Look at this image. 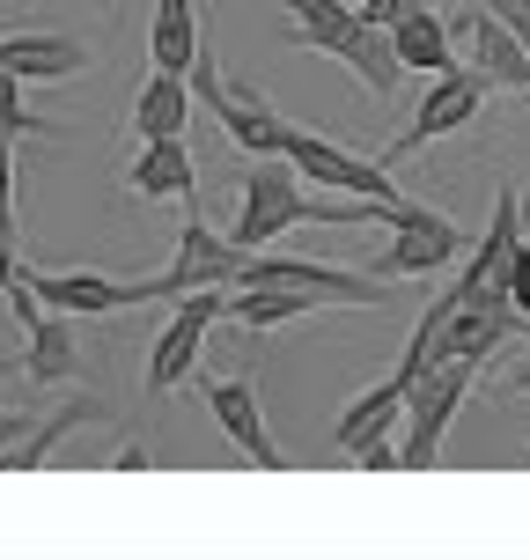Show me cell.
I'll use <instances>...</instances> for the list:
<instances>
[{"label":"cell","mask_w":530,"mask_h":560,"mask_svg":"<svg viewBox=\"0 0 530 560\" xmlns=\"http://www.w3.org/2000/svg\"><path fill=\"white\" fill-rule=\"evenodd\" d=\"M502 303L523 317V332H530V244H516V258H508V273H502Z\"/></svg>","instance_id":"603a6c76"},{"label":"cell","mask_w":530,"mask_h":560,"mask_svg":"<svg viewBox=\"0 0 530 560\" xmlns=\"http://www.w3.org/2000/svg\"><path fill=\"white\" fill-rule=\"evenodd\" d=\"M199 37H207V15H199L192 0H155V30H148L155 74H185L192 52H199Z\"/></svg>","instance_id":"44dd1931"},{"label":"cell","mask_w":530,"mask_h":560,"mask_svg":"<svg viewBox=\"0 0 530 560\" xmlns=\"http://www.w3.org/2000/svg\"><path fill=\"white\" fill-rule=\"evenodd\" d=\"M479 369L472 362H427L405 384V420H398V443H391V465H435V450H443L449 420H457V406L472 398Z\"/></svg>","instance_id":"277c9868"},{"label":"cell","mask_w":530,"mask_h":560,"mask_svg":"<svg viewBox=\"0 0 530 560\" xmlns=\"http://www.w3.org/2000/svg\"><path fill=\"white\" fill-rule=\"evenodd\" d=\"M384 37H391V59H398V74H449V67H457V45H449V23L435 15V8H405L398 23H384Z\"/></svg>","instance_id":"2e32d148"},{"label":"cell","mask_w":530,"mask_h":560,"mask_svg":"<svg viewBox=\"0 0 530 560\" xmlns=\"http://www.w3.org/2000/svg\"><path fill=\"white\" fill-rule=\"evenodd\" d=\"M280 163L295 170L309 192L376 199V222H391V229H420L427 214H443V207H420V199L391 192V170H384V163H362L354 148H339V140H317V133H303V126H287V140H280Z\"/></svg>","instance_id":"7a4b0ae2"},{"label":"cell","mask_w":530,"mask_h":560,"mask_svg":"<svg viewBox=\"0 0 530 560\" xmlns=\"http://www.w3.org/2000/svg\"><path fill=\"white\" fill-rule=\"evenodd\" d=\"M287 15H295V30H287V45L295 52H332L354 67V82L384 104V96H398V59H391V37L368 23V15H354L346 0H280Z\"/></svg>","instance_id":"3957f363"},{"label":"cell","mask_w":530,"mask_h":560,"mask_svg":"<svg viewBox=\"0 0 530 560\" xmlns=\"http://www.w3.org/2000/svg\"><path fill=\"white\" fill-rule=\"evenodd\" d=\"M236 288H303L317 303H384L376 273H346V266H317V258H273V252H251Z\"/></svg>","instance_id":"9c48e42d"},{"label":"cell","mask_w":530,"mask_h":560,"mask_svg":"<svg viewBox=\"0 0 530 560\" xmlns=\"http://www.w3.org/2000/svg\"><path fill=\"white\" fill-rule=\"evenodd\" d=\"M126 192L133 199H199V170L185 140H148L126 170Z\"/></svg>","instance_id":"ac0fdd59"},{"label":"cell","mask_w":530,"mask_h":560,"mask_svg":"<svg viewBox=\"0 0 530 560\" xmlns=\"http://www.w3.org/2000/svg\"><path fill=\"white\" fill-rule=\"evenodd\" d=\"M192 384H199V406L222 420V435L244 450V457H258L266 472L287 465L280 443H273V428H266V413H258V384H251V376H199V369H192Z\"/></svg>","instance_id":"8fae6325"},{"label":"cell","mask_w":530,"mask_h":560,"mask_svg":"<svg viewBox=\"0 0 530 560\" xmlns=\"http://www.w3.org/2000/svg\"><path fill=\"white\" fill-rule=\"evenodd\" d=\"M457 252H464V229L449 222V214H427L420 229H391V252L376 258V266H384V280H413V273H435V266H457Z\"/></svg>","instance_id":"9a60e30c"},{"label":"cell","mask_w":530,"mask_h":560,"mask_svg":"<svg viewBox=\"0 0 530 560\" xmlns=\"http://www.w3.org/2000/svg\"><path fill=\"white\" fill-rule=\"evenodd\" d=\"M185 118H192V89L185 74H148L133 96V140H185Z\"/></svg>","instance_id":"ffe728a7"},{"label":"cell","mask_w":530,"mask_h":560,"mask_svg":"<svg viewBox=\"0 0 530 560\" xmlns=\"http://www.w3.org/2000/svg\"><path fill=\"white\" fill-rule=\"evenodd\" d=\"M251 266V252H236L228 236L199 222V207L185 214V236H177V258H169V273L140 280V303H163V295H199V288H236V273Z\"/></svg>","instance_id":"52a82bcc"},{"label":"cell","mask_w":530,"mask_h":560,"mask_svg":"<svg viewBox=\"0 0 530 560\" xmlns=\"http://www.w3.org/2000/svg\"><path fill=\"white\" fill-rule=\"evenodd\" d=\"M37 310L52 317H111V310H140V288L126 280H104V273H23Z\"/></svg>","instance_id":"4fadbf2b"},{"label":"cell","mask_w":530,"mask_h":560,"mask_svg":"<svg viewBox=\"0 0 530 560\" xmlns=\"http://www.w3.org/2000/svg\"><path fill=\"white\" fill-rule=\"evenodd\" d=\"M457 30L472 37V74H479V82H486V89H516V96H530V52L516 45V37H508L502 15L472 8V15H464Z\"/></svg>","instance_id":"5bb4252c"},{"label":"cell","mask_w":530,"mask_h":560,"mask_svg":"<svg viewBox=\"0 0 530 560\" xmlns=\"http://www.w3.org/2000/svg\"><path fill=\"white\" fill-rule=\"evenodd\" d=\"M207 325H222V288H199V295H177L163 339L148 354V398H169L185 376L199 369V347H207Z\"/></svg>","instance_id":"ba28073f"},{"label":"cell","mask_w":530,"mask_h":560,"mask_svg":"<svg viewBox=\"0 0 530 560\" xmlns=\"http://www.w3.org/2000/svg\"><path fill=\"white\" fill-rule=\"evenodd\" d=\"M185 89H199V104L222 118V133L236 140V148H251V155H280V140H287V118H280L251 82H228L222 67H214V45H207V37H199L192 67H185Z\"/></svg>","instance_id":"5b68a950"},{"label":"cell","mask_w":530,"mask_h":560,"mask_svg":"<svg viewBox=\"0 0 530 560\" xmlns=\"http://www.w3.org/2000/svg\"><path fill=\"white\" fill-rule=\"evenodd\" d=\"M303 222H376V199H317L280 155H258L244 170V199H236L228 244L236 252H266L273 236H287V229H303Z\"/></svg>","instance_id":"6da1fadb"},{"label":"cell","mask_w":530,"mask_h":560,"mask_svg":"<svg viewBox=\"0 0 530 560\" xmlns=\"http://www.w3.org/2000/svg\"><path fill=\"white\" fill-rule=\"evenodd\" d=\"M398 420H405V376H384L376 392H362L332 428V450L346 465H391V443H398Z\"/></svg>","instance_id":"30bf717a"},{"label":"cell","mask_w":530,"mask_h":560,"mask_svg":"<svg viewBox=\"0 0 530 560\" xmlns=\"http://www.w3.org/2000/svg\"><path fill=\"white\" fill-rule=\"evenodd\" d=\"M59 126L52 118H37L23 104V82H8V74H0V140H52Z\"/></svg>","instance_id":"7402d4cb"},{"label":"cell","mask_w":530,"mask_h":560,"mask_svg":"<svg viewBox=\"0 0 530 560\" xmlns=\"http://www.w3.org/2000/svg\"><path fill=\"white\" fill-rule=\"evenodd\" d=\"M413 8H435V0H413Z\"/></svg>","instance_id":"484cf974"},{"label":"cell","mask_w":530,"mask_h":560,"mask_svg":"<svg viewBox=\"0 0 530 560\" xmlns=\"http://www.w3.org/2000/svg\"><path fill=\"white\" fill-rule=\"evenodd\" d=\"M516 244H523V199L502 192V199H494V229H486V244H479V258L464 266V273L449 280V295L464 303V295H479V288H502V273H508V258H516Z\"/></svg>","instance_id":"e0dca14e"},{"label":"cell","mask_w":530,"mask_h":560,"mask_svg":"<svg viewBox=\"0 0 530 560\" xmlns=\"http://www.w3.org/2000/svg\"><path fill=\"white\" fill-rule=\"evenodd\" d=\"M15 435H23V420H0V443H15Z\"/></svg>","instance_id":"cb8c5ba5"},{"label":"cell","mask_w":530,"mask_h":560,"mask_svg":"<svg viewBox=\"0 0 530 560\" xmlns=\"http://www.w3.org/2000/svg\"><path fill=\"white\" fill-rule=\"evenodd\" d=\"M23 376L30 384H45V392H59V384H74L82 376V339H74V317H37L30 325V354H23Z\"/></svg>","instance_id":"d6986e66"},{"label":"cell","mask_w":530,"mask_h":560,"mask_svg":"<svg viewBox=\"0 0 530 560\" xmlns=\"http://www.w3.org/2000/svg\"><path fill=\"white\" fill-rule=\"evenodd\" d=\"M516 392H523V398H530V369H516Z\"/></svg>","instance_id":"d4e9b609"},{"label":"cell","mask_w":530,"mask_h":560,"mask_svg":"<svg viewBox=\"0 0 530 560\" xmlns=\"http://www.w3.org/2000/svg\"><path fill=\"white\" fill-rule=\"evenodd\" d=\"M479 104H486V82H479L472 67H449V74H435V89H420V104H413V118H405V133H398L391 148H376V163L398 170V163H413V155H427V140H443V133H457V126H472Z\"/></svg>","instance_id":"8992f818"},{"label":"cell","mask_w":530,"mask_h":560,"mask_svg":"<svg viewBox=\"0 0 530 560\" xmlns=\"http://www.w3.org/2000/svg\"><path fill=\"white\" fill-rule=\"evenodd\" d=\"M89 67V45L67 30H8L0 37V74L8 82H67Z\"/></svg>","instance_id":"7c38bea8"}]
</instances>
